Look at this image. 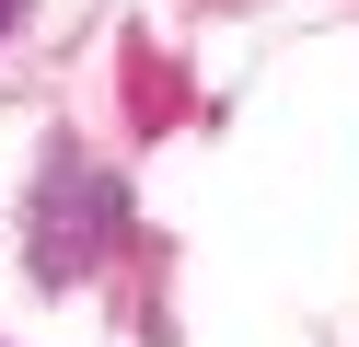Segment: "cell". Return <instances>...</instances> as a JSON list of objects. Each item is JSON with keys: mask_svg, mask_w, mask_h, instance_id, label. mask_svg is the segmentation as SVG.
I'll list each match as a JSON object with an SVG mask.
<instances>
[{"mask_svg": "<svg viewBox=\"0 0 359 347\" xmlns=\"http://www.w3.org/2000/svg\"><path fill=\"white\" fill-rule=\"evenodd\" d=\"M104 231H116V174H93L81 151H58L47 162V220H35V266H47V278H81Z\"/></svg>", "mask_w": 359, "mask_h": 347, "instance_id": "6da1fadb", "label": "cell"}, {"mask_svg": "<svg viewBox=\"0 0 359 347\" xmlns=\"http://www.w3.org/2000/svg\"><path fill=\"white\" fill-rule=\"evenodd\" d=\"M12 12H24V0H0V23H12Z\"/></svg>", "mask_w": 359, "mask_h": 347, "instance_id": "7a4b0ae2", "label": "cell"}]
</instances>
